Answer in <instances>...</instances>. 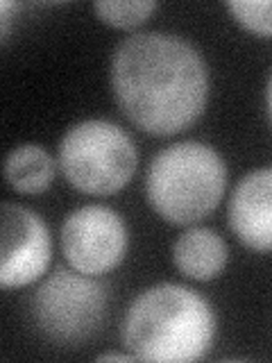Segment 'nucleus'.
Instances as JSON below:
<instances>
[{
    "label": "nucleus",
    "instance_id": "9",
    "mask_svg": "<svg viewBox=\"0 0 272 363\" xmlns=\"http://www.w3.org/2000/svg\"><path fill=\"white\" fill-rule=\"evenodd\" d=\"M227 259H230V247L211 227H191L173 245L175 268L196 281H211L222 275Z\"/></svg>",
    "mask_w": 272,
    "mask_h": 363
},
{
    "label": "nucleus",
    "instance_id": "15",
    "mask_svg": "<svg viewBox=\"0 0 272 363\" xmlns=\"http://www.w3.org/2000/svg\"><path fill=\"white\" fill-rule=\"evenodd\" d=\"M266 107H268V116L272 123V73L268 77V86H266Z\"/></svg>",
    "mask_w": 272,
    "mask_h": 363
},
{
    "label": "nucleus",
    "instance_id": "10",
    "mask_svg": "<svg viewBox=\"0 0 272 363\" xmlns=\"http://www.w3.org/2000/svg\"><path fill=\"white\" fill-rule=\"evenodd\" d=\"M57 164L43 145L21 143L5 159V182L11 191L37 196L52 186Z\"/></svg>",
    "mask_w": 272,
    "mask_h": 363
},
{
    "label": "nucleus",
    "instance_id": "13",
    "mask_svg": "<svg viewBox=\"0 0 272 363\" xmlns=\"http://www.w3.org/2000/svg\"><path fill=\"white\" fill-rule=\"evenodd\" d=\"M11 9H16L14 3H0V34H3V43L9 39V26H11Z\"/></svg>",
    "mask_w": 272,
    "mask_h": 363
},
{
    "label": "nucleus",
    "instance_id": "2",
    "mask_svg": "<svg viewBox=\"0 0 272 363\" xmlns=\"http://www.w3.org/2000/svg\"><path fill=\"white\" fill-rule=\"evenodd\" d=\"M215 329L218 320L207 298L164 281L132 300L123 315L120 340L136 361L191 363L209 354Z\"/></svg>",
    "mask_w": 272,
    "mask_h": 363
},
{
    "label": "nucleus",
    "instance_id": "11",
    "mask_svg": "<svg viewBox=\"0 0 272 363\" xmlns=\"http://www.w3.org/2000/svg\"><path fill=\"white\" fill-rule=\"evenodd\" d=\"M154 0H134V3H113V0H100L94 5L96 16L109 28L116 30H134L143 26L157 11Z\"/></svg>",
    "mask_w": 272,
    "mask_h": 363
},
{
    "label": "nucleus",
    "instance_id": "7",
    "mask_svg": "<svg viewBox=\"0 0 272 363\" xmlns=\"http://www.w3.org/2000/svg\"><path fill=\"white\" fill-rule=\"evenodd\" d=\"M52 261V236L45 220L30 207L3 202V247L0 284L23 289L43 277Z\"/></svg>",
    "mask_w": 272,
    "mask_h": 363
},
{
    "label": "nucleus",
    "instance_id": "8",
    "mask_svg": "<svg viewBox=\"0 0 272 363\" xmlns=\"http://www.w3.org/2000/svg\"><path fill=\"white\" fill-rule=\"evenodd\" d=\"M230 230L254 252H272V166L241 177L227 207Z\"/></svg>",
    "mask_w": 272,
    "mask_h": 363
},
{
    "label": "nucleus",
    "instance_id": "3",
    "mask_svg": "<svg viewBox=\"0 0 272 363\" xmlns=\"http://www.w3.org/2000/svg\"><path fill=\"white\" fill-rule=\"evenodd\" d=\"M225 189L222 155L200 141H181L159 150L145 177L147 202L170 225H196L207 218L220 204Z\"/></svg>",
    "mask_w": 272,
    "mask_h": 363
},
{
    "label": "nucleus",
    "instance_id": "6",
    "mask_svg": "<svg viewBox=\"0 0 272 363\" xmlns=\"http://www.w3.org/2000/svg\"><path fill=\"white\" fill-rule=\"evenodd\" d=\"M60 243L73 270L102 277L123 264L130 247V232L120 213L105 204H86L64 218Z\"/></svg>",
    "mask_w": 272,
    "mask_h": 363
},
{
    "label": "nucleus",
    "instance_id": "4",
    "mask_svg": "<svg viewBox=\"0 0 272 363\" xmlns=\"http://www.w3.org/2000/svg\"><path fill=\"white\" fill-rule=\"evenodd\" d=\"M57 162L75 191L107 198L132 182L139 166V152L120 125L105 118H86L66 130Z\"/></svg>",
    "mask_w": 272,
    "mask_h": 363
},
{
    "label": "nucleus",
    "instance_id": "1",
    "mask_svg": "<svg viewBox=\"0 0 272 363\" xmlns=\"http://www.w3.org/2000/svg\"><path fill=\"white\" fill-rule=\"evenodd\" d=\"M209 68L188 39L136 32L111 55V89L132 125L152 136L188 130L209 102Z\"/></svg>",
    "mask_w": 272,
    "mask_h": 363
},
{
    "label": "nucleus",
    "instance_id": "14",
    "mask_svg": "<svg viewBox=\"0 0 272 363\" xmlns=\"http://www.w3.org/2000/svg\"><path fill=\"white\" fill-rule=\"evenodd\" d=\"M96 361H123V363H130V361H136V357L132 352H105V354H98Z\"/></svg>",
    "mask_w": 272,
    "mask_h": 363
},
{
    "label": "nucleus",
    "instance_id": "12",
    "mask_svg": "<svg viewBox=\"0 0 272 363\" xmlns=\"http://www.w3.org/2000/svg\"><path fill=\"white\" fill-rule=\"evenodd\" d=\"M232 18L247 32L256 37H272V0L268 3H245V0H230L225 5Z\"/></svg>",
    "mask_w": 272,
    "mask_h": 363
},
{
    "label": "nucleus",
    "instance_id": "5",
    "mask_svg": "<svg viewBox=\"0 0 272 363\" xmlns=\"http://www.w3.org/2000/svg\"><path fill=\"white\" fill-rule=\"evenodd\" d=\"M109 291L96 277L60 268L30 300L34 327L57 345H79L94 338L105 320Z\"/></svg>",
    "mask_w": 272,
    "mask_h": 363
}]
</instances>
